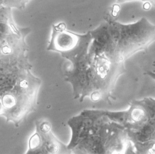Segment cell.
Listing matches in <instances>:
<instances>
[{"mask_svg":"<svg viewBox=\"0 0 155 154\" xmlns=\"http://www.w3.org/2000/svg\"><path fill=\"white\" fill-rule=\"evenodd\" d=\"M67 124L71 137L67 146L71 153H135L128 129L110 121L99 109L84 110Z\"/></svg>","mask_w":155,"mask_h":154,"instance_id":"obj_1","label":"cell"},{"mask_svg":"<svg viewBox=\"0 0 155 154\" xmlns=\"http://www.w3.org/2000/svg\"><path fill=\"white\" fill-rule=\"evenodd\" d=\"M62 72L72 86L74 98L82 102L85 97L93 101L110 102L115 85L125 72L124 62L110 60L104 55H93L85 50L67 59Z\"/></svg>","mask_w":155,"mask_h":154,"instance_id":"obj_2","label":"cell"},{"mask_svg":"<svg viewBox=\"0 0 155 154\" xmlns=\"http://www.w3.org/2000/svg\"><path fill=\"white\" fill-rule=\"evenodd\" d=\"M92 37L88 52L104 55L117 62H124L133 54L147 50L155 42V25L143 17L124 24L111 19L90 31Z\"/></svg>","mask_w":155,"mask_h":154,"instance_id":"obj_3","label":"cell"},{"mask_svg":"<svg viewBox=\"0 0 155 154\" xmlns=\"http://www.w3.org/2000/svg\"><path fill=\"white\" fill-rule=\"evenodd\" d=\"M30 69L17 74L13 83L0 88V116L16 127L27 115L35 111L41 80L33 75Z\"/></svg>","mask_w":155,"mask_h":154,"instance_id":"obj_4","label":"cell"},{"mask_svg":"<svg viewBox=\"0 0 155 154\" xmlns=\"http://www.w3.org/2000/svg\"><path fill=\"white\" fill-rule=\"evenodd\" d=\"M30 28L18 27L8 32L0 31V69L5 72L13 73L30 69L28 62V47L25 37Z\"/></svg>","mask_w":155,"mask_h":154,"instance_id":"obj_5","label":"cell"},{"mask_svg":"<svg viewBox=\"0 0 155 154\" xmlns=\"http://www.w3.org/2000/svg\"><path fill=\"white\" fill-rule=\"evenodd\" d=\"M92 37L90 32L79 34L66 29L64 22L53 24L51 34L47 50L59 53L67 60L88 50Z\"/></svg>","mask_w":155,"mask_h":154,"instance_id":"obj_6","label":"cell"},{"mask_svg":"<svg viewBox=\"0 0 155 154\" xmlns=\"http://www.w3.org/2000/svg\"><path fill=\"white\" fill-rule=\"evenodd\" d=\"M35 132L28 140L27 154L71 153L67 145L59 141L51 132L48 121L39 120L35 124Z\"/></svg>","mask_w":155,"mask_h":154,"instance_id":"obj_7","label":"cell"},{"mask_svg":"<svg viewBox=\"0 0 155 154\" xmlns=\"http://www.w3.org/2000/svg\"><path fill=\"white\" fill-rule=\"evenodd\" d=\"M110 121L116 123L128 130H135L141 127L148 120V116L144 108L137 101L133 100L125 111H109L99 110Z\"/></svg>","mask_w":155,"mask_h":154,"instance_id":"obj_8","label":"cell"},{"mask_svg":"<svg viewBox=\"0 0 155 154\" xmlns=\"http://www.w3.org/2000/svg\"><path fill=\"white\" fill-rule=\"evenodd\" d=\"M134 153L155 154V118L148 119L137 130H128Z\"/></svg>","mask_w":155,"mask_h":154,"instance_id":"obj_9","label":"cell"},{"mask_svg":"<svg viewBox=\"0 0 155 154\" xmlns=\"http://www.w3.org/2000/svg\"><path fill=\"white\" fill-rule=\"evenodd\" d=\"M137 101L144 108L148 116V120L155 118V99L151 97H145Z\"/></svg>","mask_w":155,"mask_h":154,"instance_id":"obj_10","label":"cell"},{"mask_svg":"<svg viewBox=\"0 0 155 154\" xmlns=\"http://www.w3.org/2000/svg\"><path fill=\"white\" fill-rule=\"evenodd\" d=\"M8 74H7V73L4 72L3 71H2L1 69H0V86H1V81L2 80V78H5V77H8Z\"/></svg>","mask_w":155,"mask_h":154,"instance_id":"obj_11","label":"cell"},{"mask_svg":"<svg viewBox=\"0 0 155 154\" xmlns=\"http://www.w3.org/2000/svg\"><path fill=\"white\" fill-rule=\"evenodd\" d=\"M147 75H148V76H150L152 79L155 80V72H153V71H147L145 73Z\"/></svg>","mask_w":155,"mask_h":154,"instance_id":"obj_12","label":"cell"},{"mask_svg":"<svg viewBox=\"0 0 155 154\" xmlns=\"http://www.w3.org/2000/svg\"><path fill=\"white\" fill-rule=\"evenodd\" d=\"M146 1L147 0H117V2L118 3H124L127 2H130V1Z\"/></svg>","mask_w":155,"mask_h":154,"instance_id":"obj_13","label":"cell"},{"mask_svg":"<svg viewBox=\"0 0 155 154\" xmlns=\"http://www.w3.org/2000/svg\"><path fill=\"white\" fill-rule=\"evenodd\" d=\"M30 0H24V3H25V4L26 5L27 4V2L29 1Z\"/></svg>","mask_w":155,"mask_h":154,"instance_id":"obj_14","label":"cell"},{"mask_svg":"<svg viewBox=\"0 0 155 154\" xmlns=\"http://www.w3.org/2000/svg\"><path fill=\"white\" fill-rule=\"evenodd\" d=\"M152 2H153V3L155 5V0H152Z\"/></svg>","mask_w":155,"mask_h":154,"instance_id":"obj_15","label":"cell"},{"mask_svg":"<svg viewBox=\"0 0 155 154\" xmlns=\"http://www.w3.org/2000/svg\"><path fill=\"white\" fill-rule=\"evenodd\" d=\"M1 7H2V5H1V4H0V8H1Z\"/></svg>","mask_w":155,"mask_h":154,"instance_id":"obj_16","label":"cell"}]
</instances>
